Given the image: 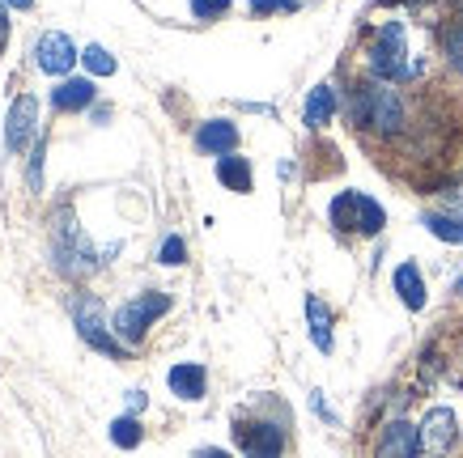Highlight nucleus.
Instances as JSON below:
<instances>
[{
    "instance_id": "obj_1",
    "label": "nucleus",
    "mask_w": 463,
    "mask_h": 458,
    "mask_svg": "<svg viewBox=\"0 0 463 458\" xmlns=\"http://www.w3.org/2000/svg\"><path fill=\"white\" fill-rule=\"evenodd\" d=\"M52 264H56L60 276H69V280L94 276L102 267V255L94 250V242L85 238V229L77 225V217L69 209H60L52 217Z\"/></svg>"
},
{
    "instance_id": "obj_2",
    "label": "nucleus",
    "mask_w": 463,
    "mask_h": 458,
    "mask_svg": "<svg viewBox=\"0 0 463 458\" xmlns=\"http://www.w3.org/2000/svg\"><path fill=\"white\" fill-rule=\"evenodd\" d=\"M353 115H357V124L374 127L379 136H395L404 127V102L387 85H365L362 94H357V111Z\"/></svg>"
},
{
    "instance_id": "obj_3",
    "label": "nucleus",
    "mask_w": 463,
    "mask_h": 458,
    "mask_svg": "<svg viewBox=\"0 0 463 458\" xmlns=\"http://www.w3.org/2000/svg\"><path fill=\"white\" fill-rule=\"evenodd\" d=\"M166 310H170L166 293H141V297H132V302H124L119 310H115L111 327H115V335H119L124 344H141L145 332H149Z\"/></svg>"
},
{
    "instance_id": "obj_4",
    "label": "nucleus",
    "mask_w": 463,
    "mask_h": 458,
    "mask_svg": "<svg viewBox=\"0 0 463 458\" xmlns=\"http://www.w3.org/2000/svg\"><path fill=\"white\" fill-rule=\"evenodd\" d=\"M408 51H404V26L400 22H387L379 30V39L370 47V72L383 77V81H408L417 77V64H408Z\"/></svg>"
},
{
    "instance_id": "obj_5",
    "label": "nucleus",
    "mask_w": 463,
    "mask_h": 458,
    "mask_svg": "<svg viewBox=\"0 0 463 458\" xmlns=\"http://www.w3.org/2000/svg\"><path fill=\"white\" fill-rule=\"evenodd\" d=\"M72 319H77V335H81L94 352H107L115 361H128V344H119L115 327H107V314H102V305L94 302V297H77V302H72Z\"/></svg>"
},
{
    "instance_id": "obj_6",
    "label": "nucleus",
    "mask_w": 463,
    "mask_h": 458,
    "mask_svg": "<svg viewBox=\"0 0 463 458\" xmlns=\"http://www.w3.org/2000/svg\"><path fill=\"white\" fill-rule=\"evenodd\" d=\"M332 225L374 238L383 225H387V212H383L379 200H370V195H362V192H340L336 200H332Z\"/></svg>"
},
{
    "instance_id": "obj_7",
    "label": "nucleus",
    "mask_w": 463,
    "mask_h": 458,
    "mask_svg": "<svg viewBox=\"0 0 463 458\" xmlns=\"http://www.w3.org/2000/svg\"><path fill=\"white\" fill-rule=\"evenodd\" d=\"M34 136H39V98L17 94L14 107H9V115H5V149L26 153Z\"/></svg>"
},
{
    "instance_id": "obj_8",
    "label": "nucleus",
    "mask_w": 463,
    "mask_h": 458,
    "mask_svg": "<svg viewBox=\"0 0 463 458\" xmlns=\"http://www.w3.org/2000/svg\"><path fill=\"white\" fill-rule=\"evenodd\" d=\"M234 442L242 445L247 458H281L285 450V433L268 420H239L234 425Z\"/></svg>"
},
{
    "instance_id": "obj_9",
    "label": "nucleus",
    "mask_w": 463,
    "mask_h": 458,
    "mask_svg": "<svg viewBox=\"0 0 463 458\" xmlns=\"http://www.w3.org/2000/svg\"><path fill=\"white\" fill-rule=\"evenodd\" d=\"M77 60H81L77 42H72L69 34H60V30H47V34H39V42H34V64H39L47 77H64V72H72Z\"/></svg>"
},
{
    "instance_id": "obj_10",
    "label": "nucleus",
    "mask_w": 463,
    "mask_h": 458,
    "mask_svg": "<svg viewBox=\"0 0 463 458\" xmlns=\"http://www.w3.org/2000/svg\"><path fill=\"white\" fill-rule=\"evenodd\" d=\"M455 437H459V420H455V412L450 407H430L421 420V450H430V454H447L450 445H455Z\"/></svg>"
},
{
    "instance_id": "obj_11",
    "label": "nucleus",
    "mask_w": 463,
    "mask_h": 458,
    "mask_svg": "<svg viewBox=\"0 0 463 458\" xmlns=\"http://www.w3.org/2000/svg\"><path fill=\"white\" fill-rule=\"evenodd\" d=\"M421 450V429L408 420H392L379 437V458H417Z\"/></svg>"
},
{
    "instance_id": "obj_12",
    "label": "nucleus",
    "mask_w": 463,
    "mask_h": 458,
    "mask_svg": "<svg viewBox=\"0 0 463 458\" xmlns=\"http://www.w3.org/2000/svg\"><path fill=\"white\" fill-rule=\"evenodd\" d=\"M196 145L213 157H230V153L239 149V127L230 124V119H209V124L196 127Z\"/></svg>"
},
{
    "instance_id": "obj_13",
    "label": "nucleus",
    "mask_w": 463,
    "mask_h": 458,
    "mask_svg": "<svg viewBox=\"0 0 463 458\" xmlns=\"http://www.w3.org/2000/svg\"><path fill=\"white\" fill-rule=\"evenodd\" d=\"M166 382H170V390L179 395V399H187V403H196V399H204V387H209V374H204V365H196V361H183V365H175L166 374Z\"/></svg>"
},
{
    "instance_id": "obj_14",
    "label": "nucleus",
    "mask_w": 463,
    "mask_h": 458,
    "mask_svg": "<svg viewBox=\"0 0 463 458\" xmlns=\"http://www.w3.org/2000/svg\"><path fill=\"white\" fill-rule=\"evenodd\" d=\"M94 81L90 77H72V81H60L52 89V102H56V111H85V107H94Z\"/></svg>"
},
{
    "instance_id": "obj_15",
    "label": "nucleus",
    "mask_w": 463,
    "mask_h": 458,
    "mask_svg": "<svg viewBox=\"0 0 463 458\" xmlns=\"http://www.w3.org/2000/svg\"><path fill=\"white\" fill-rule=\"evenodd\" d=\"M395 293H400V302L408 310H421L425 305V276L417 264H400L395 267Z\"/></svg>"
},
{
    "instance_id": "obj_16",
    "label": "nucleus",
    "mask_w": 463,
    "mask_h": 458,
    "mask_svg": "<svg viewBox=\"0 0 463 458\" xmlns=\"http://www.w3.org/2000/svg\"><path fill=\"white\" fill-rule=\"evenodd\" d=\"M332 115H336V94H332V85H315V89H310V98H307V107H302L307 127L332 124Z\"/></svg>"
},
{
    "instance_id": "obj_17",
    "label": "nucleus",
    "mask_w": 463,
    "mask_h": 458,
    "mask_svg": "<svg viewBox=\"0 0 463 458\" xmlns=\"http://www.w3.org/2000/svg\"><path fill=\"white\" fill-rule=\"evenodd\" d=\"M307 322H310V340L319 352H332V310L319 297H307Z\"/></svg>"
},
{
    "instance_id": "obj_18",
    "label": "nucleus",
    "mask_w": 463,
    "mask_h": 458,
    "mask_svg": "<svg viewBox=\"0 0 463 458\" xmlns=\"http://www.w3.org/2000/svg\"><path fill=\"white\" fill-rule=\"evenodd\" d=\"M217 179L230 187V192H251V162L247 157H217Z\"/></svg>"
},
{
    "instance_id": "obj_19",
    "label": "nucleus",
    "mask_w": 463,
    "mask_h": 458,
    "mask_svg": "<svg viewBox=\"0 0 463 458\" xmlns=\"http://www.w3.org/2000/svg\"><path fill=\"white\" fill-rule=\"evenodd\" d=\"M421 225L430 229L434 238H442V242H455V247H463V217H447V212H425Z\"/></svg>"
},
{
    "instance_id": "obj_20",
    "label": "nucleus",
    "mask_w": 463,
    "mask_h": 458,
    "mask_svg": "<svg viewBox=\"0 0 463 458\" xmlns=\"http://www.w3.org/2000/svg\"><path fill=\"white\" fill-rule=\"evenodd\" d=\"M111 442L119 445V450H137V445H141V425H137V416H115Z\"/></svg>"
},
{
    "instance_id": "obj_21",
    "label": "nucleus",
    "mask_w": 463,
    "mask_h": 458,
    "mask_svg": "<svg viewBox=\"0 0 463 458\" xmlns=\"http://www.w3.org/2000/svg\"><path fill=\"white\" fill-rule=\"evenodd\" d=\"M442 51H447V64L455 72H463V22L442 30Z\"/></svg>"
},
{
    "instance_id": "obj_22",
    "label": "nucleus",
    "mask_w": 463,
    "mask_h": 458,
    "mask_svg": "<svg viewBox=\"0 0 463 458\" xmlns=\"http://www.w3.org/2000/svg\"><path fill=\"white\" fill-rule=\"evenodd\" d=\"M81 60H85V69L94 72V77H111L115 72V56L107 51V47H85Z\"/></svg>"
},
{
    "instance_id": "obj_23",
    "label": "nucleus",
    "mask_w": 463,
    "mask_h": 458,
    "mask_svg": "<svg viewBox=\"0 0 463 458\" xmlns=\"http://www.w3.org/2000/svg\"><path fill=\"white\" fill-rule=\"evenodd\" d=\"M157 264H166V267L187 264V242H183L179 234H170L166 242H162V250H157Z\"/></svg>"
},
{
    "instance_id": "obj_24",
    "label": "nucleus",
    "mask_w": 463,
    "mask_h": 458,
    "mask_svg": "<svg viewBox=\"0 0 463 458\" xmlns=\"http://www.w3.org/2000/svg\"><path fill=\"white\" fill-rule=\"evenodd\" d=\"M251 14H294L298 0H247Z\"/></svg>"
},
{
    "instance_id": "obj_25",
    "label": "nucleus",
    "mask_w": 463,
    "mask_h": 458,
    "mask_svg": "<svg viewBox=\"0 0 463 458\" xmlns=\"http://www.w3.org/2000/svg\"><path fill=\"white\" fill-rule=\"evenodd\" d=\"M192 14L196 17H222V14H230V0H192Z\"/></svg>"
},
{
    "instance_id": "obj_26",
    "label": "nucleus",
    "mask_w": 463,
    "mask_h": 458,
    "mask_svg": "<svg viewBox=\"0 0 463 458\" xmlns=\"http://www.w3.org/2000/svg\"><path fill=\"white\" fill-rule=\"evenodd\" d=\"M26 182H30V192H39V187H43V140H39V149L30 153V170H26Z\"/></svg>"
},
{
    "instance_id": "obj_27",
    "label": "nucleus",
    "mask_w": 463,
    "mask_h": 458,
    "mask_svg": "<svg viewBox=\"0 0 463 458\" xmlns=\"http://www.w3.org/2000/svg\"><path fill=\"white\" fill-rule=\"evenodd\" d=\"M145 390H128V416H132V412H145Z\"/></svg>"
},
{
    "instance_id": "obj_28",
    "label": "nucleus",
    "mask_w": 463,
    "mask_h": 458,
    "mask_svg": "<svg viewBox=\"0 0 463 458\" xmlns=\"http://www.w3.org/2000/svg\"><path fill=\"white\" fill-rule=\"evenodd\" d=\"M9 47V14H5V0H0V56Z\"/></svg>"
},
{
    "instance_id": "obj_29",
    "label": "nucleus",
    "mask_w": 463,
    "mask_h": 458,
    "mask_svg": "<svg viewBox=\"0 0 463 458\" xmlns=\"http://www.w3.org/2000/svg\"><path fill=\"white\" fill-rule=\"evenodd\" d=\"M196 458H230L225 450H196Z\"/></svg>"
},
{
    "instance_id": "obj_30",
    "label": "nucleus",
    "mask_w": 463,
    "mask_h": 458,
    "mask_svg": "<svg viewBox=\"0 0 463 458\" xmlns=\"http://www.w3.org/2000/svg\"><path fill=\"white\" fill-rule=\"evenodd\" d=\"M5 5H14V9H34V0H5Z\"/></svg>"
},
{
    "instance_id": "obj_31",
    "label": "nucleus",
    "mask_w": 463,
    "mask_h": 458,
    "mask_svg": "<svg viewBox=\"0 0 463 458\" xmlns=\"http://www.w3.org/2000/svg\"><path fill=\"white\" fill-rule=\"evenodd\" d=\"M455 9H459V14H463V0H455Z\"/></svg>"
},
{
    "instance_id": "obj_32",
    "label": "nucleus",
    "mask_w": 463,
    "mask_h": 458,
    "mask_svg": "<svg viewBox=\"0 0 463 458\" xmlns=\"http://www.w3.org/2000/svg\"><path fill=\"white\" fill-rule=\"evenodd\" d=\"M459 293H463V280H459Z\"/></svg>"
},
{
    "instance_id": "obj_33",
    "label": "nucleus",
    "mask_w": 463,
    "mask_h": 458,
    "mask_svg": "<svg viewBox=\"0 0 463 458\" xmlns=\"http://www.w3.org/2000/svg\"><path fill=\"white\" fill-rule=\"evenodd\" d=\"M412 5H417V0H412Z\"/></svg>"
}]
</instances>
